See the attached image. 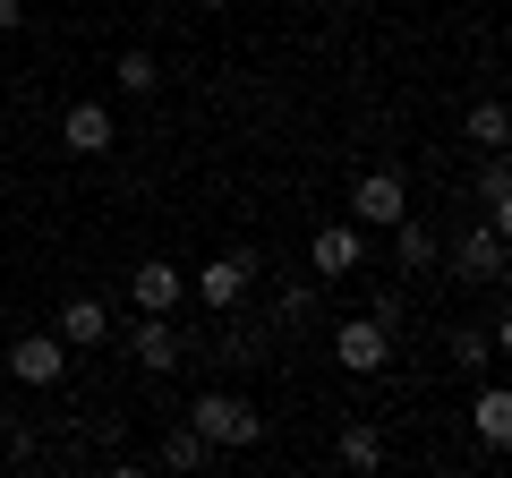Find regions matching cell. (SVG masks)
Returning a JSON list of instances; mask_svg holds the SVG:
<instances>
[{
    "mask_svg": "<svg viewBox=\"0 0 512 478\" xmlns=\"http://www.w3.org/2000/svg\"><path fill=\"white\" fill-rule=\"evenodd\" d=\"M188 427H197L205 444H214V453H248L256 436H265V419H256V402H239V393H197V402H188Z\"/></svg>",
    "mask_w": 512,
    "mask_h": 478,
    "instance_id": "obj_1",
    "label": "cell"
},
{
    "mask_svg": "<svg viewBox=\"0 0 512 478\" xmlns=\"http://www.w3.org/2000/svg\"><path fill=\"white\" fill-rule=\"evenodd\" d=\"M453 274H461V282H470V291H495V282H504V274H512V239H504V231H495V222H487V214H478V222H470V231H461V239H453Z\"/></svg>",
    "mask_w": 512,
    "mask_h": 478,
    "instance_id": "obj_2",
    "label": "cell"
},
{
    "mask_svg": "<svg viewBox=\"0 0 512 478\" xmlns=\"http://www.w3.org/2000/svg\"><path fill=\"white\" fill-rule=\"evenodd\" d=\"M402 214H410L402 171H359V180H350V222H359V231H393Z\"/></svg>",
    "mask_w": 512,
    "mask_h": 478,
    "instance_id": "obj_3",
    "label": "cell"
},
{
    "mask_svg": "<svg viewBox=\"0 0 512 478\" xmlns=\"http://www.w3.org/2000/svg\"><path fill=\"white\" fill-rule=\"evenodd\" d=\"M248 282H256V257H248V248H231V257L197 265V274H188V291H197V299H205L214 316H239V299H248Z\"/></svg>",
    "mask_w": 512,
    "mask_h": 478,
    "instance_id": "obj_4",
    "label": "cell"
},
{
    "mask_svg": "<svg viewBox=\"0 0 512 478\" xmlns=\"http://www.w3.org/2000/svg\"><path fill=\"white\" fill-rule=\"evenodd\" d=\"M308 265H316L325 282H350V274L367 265V231H359V222H325V231L308 239Z\"/></svg>",
    "mask_w": 512,
    "mask_h": 478,
    "instance_id": "obj_5",
    "label": "cell"
},
{
    "mask_svg": "<svg viewBox=\"0 0 512 478\" xmlns=\"http://www.w3.org/2000/svg\"><path fill=\"white\" fill-rule=\"evenodd\" d=\"M60 146H69V154H111V146H120L111 103H94V94H86V103H69V111H60Z\"/></svg>",
    "mask_w": 512,
    "mask_h": 478,
    "instance_id": "obj_6",
    "label": "cell"
},
{
    "mask_svg": "<svg viewBox=\"0 0 512 478\" xmlns=\"http://www.w3.org/2000/svg\"><path fill=\"white\" fill-rule=\"evenodd\" d=\"M9 376H18V385H60V376H69V342H60V333H18Z\"/></svg>",
    "mask_w": 512,
    "mask_h": 478,
    "instance_id": "obj_7",
    "label": "cell"
},
{
    "mask_svg": "<svg viewBox=\"0 0 512 478\" xmlns=\"http://www.w3.org/2000/svg\"><path fill=\"white\" fill-rule=\"evenodd\" d=\"M333 359H342V368H350V376H376V368H384V359H393V333H384V325H376V316H350V325H342V333H333Z\"/></svg>",
    "mask_w": 512,
    "mask_h": 478,
    "instance_id": "obj_8",
    "label": "cell"
},
{
    "mask_svg": "<svg viewBox=\"0 0 512 478\" xmlns=\"http://www.w3.org/2000/svg\"><path fill=\"white\" fill-rule=\"evenodd\" d=\"M128 299H137V308H146V316H171V308H180V299H188V274H180V265H171V257H146V265H137V274H128Z\"/></svg>",
    "mask_w": 512,
    "mask_h": 478,
    "instance_id": "obj_9",
    "label": "cell"
},
{
    "mask_svg": "<svg viewBox=\"0 0 512 478\" xmlns=\"http://www.w3.org/2000/svg\"><path fill=\"white\" fill-rule=\"evenodd\" d=\"M128 350H137V368H146V376H171L188 359V333L171 325V316H146V325L128 333Z\"/></svg>",
    "mask_w": 512,
    "mask_h": 478,
    "instance_id": "obj_10",
    "label": "cell"
},
{
    "mask_svg": "<svg viewBox=\"0 0 512 478\" xmlns=\"http://www.w3.org/2000/svg\"><path fill=\"white\" fill-rule=\"evenodd\" d=\"M470 427H478V444H487V453H512V385H495V376H478Z\"/></svg>",
    "mask_w": 512,
    "mask_h": 478,
    "instance_id": "obj_11",
    "label": "cell"
},
{
    "mask_svg": "<svg viewBox=\"0 0 512 478\" xmlns=\"http://www.w3.org/2000/svg\"><path fill=\"white\" fill-rule=\"evenodd\" d=\"M52 333H60V342H69V350H94V342H103V333H111V308H103V299H94V291H77V299H60Z\"/></svg>",
    "mask_w": 512,
    "mask_h": 478,
    "instance_id": "obj_12",
    "label": "cell"
},
{
    "mask_svg": "<svg viewBox=\"0 0 512 478\" xmlns=\"http://www.w3.org/2000/svg\"><path fill=\"white\" fill-rule=\"evenodd\" d=\"M461 137H470L478 154H512V103H495V94H478V103L461 111Z\"/></svg>",
    "mask_w": 512,
    "mask_h": 478,
    "instance_id": "obj_13",
    "label": "cell"
},
{
    "mask_svg": "<svg viewBox=\"0 0 512 478\" xmlns=\"http://www.w3.org/2000/svg\"><path fill=\"white\" fill-rule=\"evenodd\" d=\"M393 265H402V274H427V265H436V231H427L419 214L393 222Z\"/></svg>",
    "mask_w": 512,
    "mask_h": 478,
    "instance_id": "obj_14",
    "label": "cell"
},
{
    "mask_svg": "<svg viewBox=\"0 0 512 478\" xmlns=\"http://www.w3.org/2000/svg\"><path fill=\"white\" fill-rule=\"evenodd\" d=\"M154 461H163V470H214V444H205L197 427L180 419V427H171L163 444H154Z\"/></svg>",
    "mask_w": 512,
    "mask_h": 478,
    "instance_id": "obj_15",
    "label": "cell"
},
{
    "mask_svg": "<svg viewBox=\"0 0 512 478\" xmlns=\"http://www.w3.org/2000/svg\"><path fill=\"white\" fill-rule=\"evenodd\" d=\"M444 359H453L461 376H495V333L487 325H461L453 342H444Z\"/></svg>",
    "mask_w": 512,
    "mask_h": 478,
    "instance_id": "obj_16",
    "label": "cell"
},
{
    "mask_svg": "<svg viewBox=\"0 0 512 478\" xmlns=\"http://www.w3.org/2000/svg\"><path fill=\"white\" fill-rule=\"evenodd\" d=\"M111 86H120V94H137V103H146V94L163 86V69H154V52H120V60H111Z\"/></svg>",
    "mask_w": 512,
    "mask_h": 478,
    "instance_id": "obj_17",
    "label": "cell"
},
{
    "mask_svg": "<svg viewBox=\"0 0 512 478\" xmlns=\"http://www.w3.org/2000/svg\"><path fill=\"white\" fill-rule=\"evenodd\" d=\"M333 453H342L350 470H376V461H384V436H376V427L359 419V427H342V436H333Z\"/></svg>",
    "mask_w": 512,
    "mask_h": 478,
    "instance_id": "obj_18",
    "label": "cell"
},
{
    "mask_svg": "<svg viewBox=\"0 0 512 478\" xmlns=\"http://www.w3.org/2000/svg\"><path fill=\"white\" fill-rule=\"evenodd\" d=\"M274 316H282V325H291V333H308V325H316V282H291Z\"/></svg>",
    "mask_w": 512,
    "mask_h": 478,
    "instance_id": "obj_19",
    "label": "cell"
},
{
    "mask_svg": "<svg viewBox=\"0 0 512 478\" xmlns=\"http://www.w3.org/2000/svg\"><path fill=\"white\" fill-rule=\"evenodd\" d=\"M495 188H512V154H487V163H478V205H487Z\"/></svg>",
    "mask_w": 512,
    "mask_h": 478,
    "instance_id": "obj_20",
    "label": "cell"
},
{
    "mask_svg": "<svg viewBox=\"0 0 512 478\" xmlns=\"http://www.w3.org/2000/svg\"><path fill=\"white\" fill-rule=\"evenodd\" d=\"M367 316H376L384 333H402V316H410V299H402V291H376V308H367Z\"/></svg>",
    "mask_w": 512,
    "mask_h": 478,
    "instance_id": "obj_21",
    "label": "cell"
},
{
    "mask_svg": "<svg viewBox=\"0 0 512 478\" xmlns=\"http://www.w3.org/2000/svg\"><path fill=\"white\" fill-rule=\"evenodd\" d=\"M487 222H495V231L512 239V188H495V197H487Z\"/></svg>",
    "mask_w": 512,
    "mask_h": 478,
    "instance_id": "obj_22",
    "label": "cell"
},
{
    "mask_svg": "<svg viewBox=\"0 0 512 478\" xmlns=\"http://www.w3.org/2000/svg\"><path fill=\"white\" fill-rule=\"evenodd\" d=\"M26 26V0H0V35H18Z\"/></svg>",
    "mask_w": 512,
    "mask_h": 478,
    "instance_id": "obj_23",
    "label": "cell"
},
{
    "mask_svg": "<svg viewBox=\"0 0 512 478\" xmlns=\"http://www.w3.org/2000/svg\"><path fill=\"white\" fill-rule=\"evenodd\" d=\"M495 359H512V308L495 316Z\"/></svg>",
    "mask_w": 512,
    "mask_h": 478,
    "instance_id": "obj_24",
    "label": "cell"
},
{
    "mask_svg": "<svg viewBox=\"0 0 512 478\" xmlns=\"http://www.w3.org/2000/svg\"><path fill=\"white\" fill-rule=\"evenodd\" d=\"M197 9H231V0H197Z\"/></svg>",
    "mask_w": 512,
    "mask_h": 478,
    "instance_id": "obj_25",
    "label": "cell"
}]
</instances>
